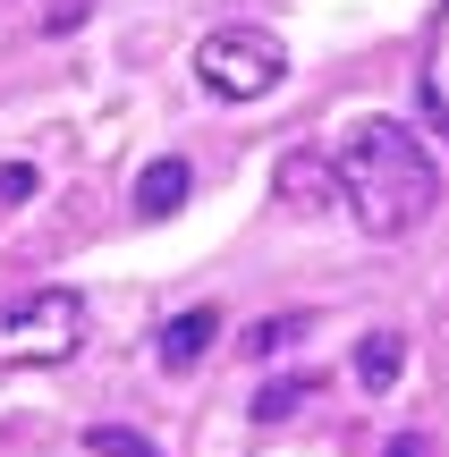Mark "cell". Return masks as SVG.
<instances>
[{"label":"cell","instance_id":"5","mask_svg":"<svg viewBox=\"0 0 449 457\" xmlns=\"http://www.w3.org/2000/svg\"><path fill=\"white\" fill-rule=\"evenodd\" d=\"M212 339H220V313L212 305H187V313H170V322H162V339H153V347H162L170 373H187V364H204V347H212Z\"/></svg>","mask_w":449,"mask_h":457},{"label":"cell","instance_id":"1","mask_svg":"<svg viewBox=\"0 0 449 457\" xmlns=\"http://www.w3.org/2000/svg\"><path fill=\"white\" fill-rule=\"evenodd\" d=\"M331 179H339V204L356 212L365 237H407L441 204V170L407 119H356L331 145Z\"/></svg>","mask_w":449,"mask_h":457},{"label":"cell","instance_id":"2","mask_svg":"<svg viewBox=\"0 0 449 457\" xmlns=\"http://www.w3.org/2000/svg\"><path fill=\"white\" fill-rule=\"evenodd\" d=\"M85 296L77 288H34L17 305H0V364L9 373H51L85 347Z\"/></svg>","mask_w":449,"mask_h":457},{"label":"cell","instance_id":"12","mask_svg":"<svg viewBox=\"0 0 449 457\" xmlns=\"http://www.w3.org/2000/svg\"><path fill=\"white\" fill-rule=\"evenodd\" d=\"M382 457H433V441H424V432H399V441H390Z\"/></svg>","mask_w":449,"mask_h":457},{"label":"cell","instance_id":"8","mask_svg":"<svg viewBox=\"0 0 449 457\" xmlns=\"http://www.w3.org/2000/svg\"><path fill=\"white\" fill-rule=\"evenodd\" d=\"M314 330V313H263V322L246 330V356H280L288 339H305Z\"/></svg>","mask_w":449,"mask_h":457},{"label":"cell","instance_id":"9","mask_svg":"<svg viewBox=\"0 0 449 457\" xmlns=\"http://www.w3.org/2000/svg\"><path fill=\"white\" fill-rule=\"evenodd\" d=\"M305 398H314V381H305V373H288V381H263V390H254V424H280V415H297Z\"/></svg>","mask_w":449,"mask_h":457},{"label":"cell","instance_id":"7","mask_svg":"<svg viewBox=\"0 0 449 457\" xmlns=\"http://www.w3.org/2000/svg\"><path fill=\"white\" fill-rule=\"evenodd\" d=\"M399 373H407V339H399V330H365V339H356V381L382 398Z\"/></svg>","mask_w":449,"mask_h":457},{"label":"cell","instance_id":"6","mask_svg":"<svg viewBox=\"0 0 449 457\" xmlns=\"http://www.w3.org/2000/svg\"><path fill=\"white\" fill-rule=\"evenodd\" d=\"M187 187H195V170H187L179 153H162V162L136 170V212H145V220H170L187 204Z\"/></svg>","mask_w":449,"mask_h":457},{"label":"cell","instance_id":"11","mask_svg":"<svg viewBox=\"0 0 449 457\" xmlns=\"http://www.w3.org/2000/svg\"><path fill=\"white\" fill-rule=\"evenodd\" d=\"M26 195H34V170L9 162V170H0V204H26Z\"/></svg>","mask_w":449,"mask_h":457},{"label":"cell","instance_id":"3","mask_svg":"<svg viewBox=\"0 0 449 457\" xmlns=\"http://www.w3.org/2000/svg\"><path fill=\"white\" fill-rule=\"evenodd\" d=\"M195 77H204V94H220V102H263V94L288 85V51L271 43L263 26H220V34L195 43Z\"/></svg>","mask_w":449,"mask_h":457},{"label":"cell","instance_id":"10","mask_svg":"<svg viewBox=\"0 0 449 457\" xmlns=\"http://www.w3.org/2000/svg\"><path fill=\"white\" fill-rule=\"evenodd\" d=\"M85 449H94V457H162L145 432H128V424H94V432H85Z\"/></svg>","mask_w":449,"mask_h":457},{"label":"cell","instance_id":"4","mask_svg":"<svg viewBox=\"0 0 449 457\" xmlns=\"http://www.w3.org/2000/svg\"><path fill=\"white\" fill-rule=\"evenodd\" d=\"M271 195L297 204V212H339V179H331V153H288L271 170Z\"/></svg>","mask_w":449,"mask_h":457}]
</instances>
